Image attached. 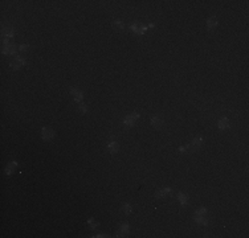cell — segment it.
I'll return each instance as SVG.
<instances>
[{
  "mask_svg": "<svg viewBox=\"0 0 249 238\" xmlns=\"http://www.w3.org/2000/svg\"><path fill=\"white\" fill-rule=\"evenodd\" d=\"M54 136V131L52 130V128L49 127H44L41 130V138L44 139V140H50V139Z\"/></svg>",
  "mask_w": 249,
  "mask_h": 238,
  "instance_id": "obj_5",
  "label": "cell"
},
{
  "mask_svg": "<svg viewBox=\"0 0 249 238\" xmlns=\"http://www.w3.org/2000/svg\"><path fill=\"white\" fill-rule=\"evenodd\" d=\"M130 28H131V31H134L137 35H143L144 31H147L146 25H142V24H139V23H134V24H131Z\"/></svg>",
  "mask_w": 249,
  "mask_h": 238,
  "instance_id": "obj_3",
  "label": "cell"
},
{
  "mask_svg": "<svg viewBox=\"0 0 249 238\" xmlns=\"http://www.w3.org/2000/svg\"><path fill=\"white\" fill-rule=\"evenodd\" d=\"M217 27V19L216 17H211V19L207 20V28L208 29H213V28Z\"/></svg>",
  "mask_w": 249,
  "mask_h": 238,
  "instance_id": "obj_11",
  "label": "cell"
},
{
  "mask_svg": "<svg viewBox=\"0 0 249 238\" xmlns=\"http://www.w3.org/2000/svg\"><path fill=\"white\" fill-rule=\"evenodd\" d=\"M170 193H171V189H170V188H163V189H161V191H156L155 197H156V199H162V197L168 196Z\"/></svg>",
  "mask_w": 249,
  "mask_h": 238,
  "instance_id": "obj_9",
  "label": "cell"
},
{
  "mask_svg": "<svg viewBox=\"0 0 249 238\" xmlns=\"http://www.w3.org/2000/svg\"><path fill=\"white\" fill-rule=\"evenodd\" d=\"M94 237H109V235H106V234H98V235H94Z\"/></svg>",
  "mask_w": 249,
  "mask_h": 238,
  "instance_id": "obj_24",
  "label": "cell"
},
{
  "mask_svg": "<svg viewBox=\"0 0 249 238\" xmlns=\"http://www.w3.org/2000/svg\"><path fill=\"white\" fill-rule=\"evenodd\" d=\"M78 110H80L81 113H86V106L82 103V105H80V106H78Z\"/></svg>",
  "mask_w": 249,
  "mask_h": 238,
  "instance_id": "obj_23",
  "label": "cell"
},
{
  "mask_svg": "<svg viewBox=\"0 0 249 238\" xmlns=\"http://www.w3.org/2000/svg\"><path fill=\"white\" fill-rule=\"evenodd\" d=\"M194 220L199 224H203V225H207L208 224V220L205 217H203V214H195L194 216Z\"/></svg>",
  "mask_w": 249,
  "mask_h": 238,
  "instance_id": "obj_13",
  "label": "cell"
},
{
  "mask_svg": "<svg viewBox=\"0 0 249 238\" xmlns=\"http://www.w3.org/2000/svg\"><path fill=\"white\" fill-rule=\"evenodd\" d=\"M25 64H27V60H25V58H16L15 61L11 62V66H12V69H19V68L24 66Z\"/></svg>",
  "mask_w": 249,
  "mask_h": 238,
  "instance_id": "obj_6",
  "label": "cell"
},
{
  "mask_svg": "<svg viewBox=\"0 0 249 238\" xmlns=\"http://www.w3.org/2000/svg\"><path fill=\"white\" fill-rule=\"evenodd\" d=\"M202 138H195L194 140L191 142V143L188 144V146L185 147V148H187V150H190V151H197L199 150V147L202 146Z\"/></svg>",
  "mask_w": 249,
  "mask_h": 238,
  "instance_id": "obj_4",
  "label": "cell"
},
{
  "mask_svg": "<svg viewBox=\"0 0 249 238\" xmlns=\"http://www.w3.org/2000/svg\"><path fill=\"white\" fill-rule=\"evenodd\" d=\"M151 125H152V127H156V128H159V127H162V125H163V119L161 118V116H152L151 118Z\"/></svg>",
  "mask_w": 249,
  "mask_h": 238,
  "instance_id": "obj_7",
  "label": "cell"
},
{
  "mask_svg": "<svg viewBox=\"0 0 249 238\" xmlns=\"http://www.w3.org/2000/svg\"><path fill=\"white\" fill-rule=\"evenodd\" d=\"M138 118H139L138 113H131V114H129L127 116H125L123 123L126 126H134V125H135V122L138 120Z\"/></svg>",
  "mask_w": 249,
  "mask_h": 238,
  "instance_id": "obj_1",
  "label": "cell"
},
{
  "mask_svg": "<svg viewBox=\"0 0 249 238\" xmlns=\"http://www.w3.org/2000/svg\"><path fill=\"white\" fill-rule=\"evenodd\" d=\"M195 214H207V208H200V209H197L196 212H195Z\"/></svg>",
  "mask_w": 249,
  "mask_h": 238,
  "instance_id": "obj_20",
  "label": "cell"
},
{
  "mask_svg": "<svg viewBox=\"0 0 249 238\" xmlns=\"http://www.w3.org/2000/svg\"><path fill=\"white\" fill-rule=\"evenodd\" d=\"M227 127H229V122H228V119L227 118L220 119V122H219V128H220V130H224V128H227Z\"/></svg>",
  "mask_w": 249,
  "mask_h": 238,
  "instance_id": "obj_17",
  "label": "cell"
},
{
  "mask_svg": "<svg viewBox=\"0 0 249 238\" xmlns=\"http://www.w3.org/2000/svg\"><path fill=\"white\" fill-rule=\"evenodd\" d=\"M1 33H3L4 37H8V39H11V37H13V29L9 27H3V29H1Z\"/></svg>",
  "mask_w": 249,
  "mask_h": 238,
  "instance_id": "obj_10",
  "label": "cell"
},
{
  "mask_svg": "<svg viewBox=\"0 0 249 238\" xmlns=\"http://www.w3.org/2000/svg\"><path fill=\"white\" fill-rule=\"evenodd\" d=\"M28 49H29V45H27V44H23V45H20V46H19L20 52H27Z\"/></svg>",
  "mask_w": 249,
  "mask_h": 238,
  "instance_id": "obj_22",
  "label": "cell"
},
{
  "mask_svg": "<svg viewBox=\"0 0 249 238\" xmlns=\"http://www.w3.org/2000/svg\"><path fill=\"white\" fill-rule=\"evenodd\" d=\"M88 222L90 224V227H91V229H95V227L98 226V222H97V221H94V220H91V218L89 220Z\"/></svg>",
  "mask_w": 249,
  "mask_h": 238,
  "instance_id": "obj_21",
  "label": "cell"
},
{
  "mask_svg": "<svg viewBox=\"0 0 249 238\" xmlns=\"http://www.w3.org/2000/svg\"><path fill=\"white\" fill-rule=\"evenodd\" d=\"M108 148H109V151H110L111 154H115L117 151H118V143H117V142H114V140H111L110 143H109Z\"/></svg>",
  "mask_w": 249,
  "mask_h": 238,
  "instance_id": "obj_15",
  "label": "cell"
},
{
  "mask_svg": "<svg viewBox=\"0 0 249 238\" xmlns=\"http://www.w3.org/2000/svg\"><path fill=\"white\" fill-rule=\"evenodd\" d=\"M17 168V163L16 161H12V163H9L8 165H7V168H6V173L7 175H11V173H13V171Z\"/></svg>",
  "mask_w": 249,
  "mask_h": 238,
  "instance_id": "obj_12",
  "label": "cell"
},
{
  "mask_svg": "<svg viewBox=\"0 0 249 238\" xmlns=\"http://www.w3.org/2000/svg\"><path fill=\"white\" fill-rule=\"evenodd\" d=\"M16 45L15 44H3V48H1V52L3 54H15L16 53Z\"/></svg>",
  "mask_w": 249,
  "mask_h": 238,
  "instance_id": "obj_2",
  "label": "cell"
},
{
  "mask_svg": "<svg viewBox=\"0 0 249 238\" xmlns=\"http://www.w3.org/2000/svg\"><path fill=\"white\" fill-rule=\"evenodd\" d=\"M113 27L117 28V29H123L125 28V24L122 21H114L113 23Z\"/></svg>",
  "mask_w": 249,
  "mask_h": 238,
  "instance_id": "obj_19",
  "label": "cell"
},
{
  "mask_svg": "<svg viewBox=\"0 0 249 238\" xmlns=\"http://www.w3.org/2000/svg\"><path fill=\"white\" fill-rule=\"evenodd\" d=\"M70 94L74 97V99L77 101V102H81L82 98H83L82 92H80V90H77V89H70Z\"/></svg>",
  "mask_w": 249,
  "mask_h": 238,
  "instance_id": "obj_8",
  "label": "cell"
},
{
  "mask_svg": "<svg viewBox=\"0 0 249 238\" xmlns=\"http://www.w3.org/2000/svg\"><path fill=\"white\" fill-rule=\"evenodd\" d=\"M131 211H133V208L130 206V204H123V205H122V208H121V212L123 214H130Z\"/></svg>",
  "mask_w": 249,
  "mask_h": 238,
  "instance_id": "obj_16",
  "label": "cell"
},
{
  "mask_svg": "<svg viewBox=\"0 0 249 238\" xmlns=\"http://www.w3.org/2000/svg\"><path fill=\"white\" fill-rule=\"evenodd\" d=\"M127 232H129V225L127 224H121V226H119V229H118V237L126 234Z\"/></svg>",
  "mask_w": 249,
  "mask_h": 238,
  "instance_id": "obj_14",
  "label": "cell"
},
{
  "mask_svg": "<svg viewBox=\"0 0 249 238\" xmlns=\"http://www.w3.org/2000/svg\"><path fill=\"white\" fill-rule=\"evenodd\" d=\"M178 199H179V201L182 205H185L187 201H188V199H187V196H185L184 193H178Z\"/></svg>",
  "mask_w": 249,
  "mask_h": 238,
  "instance_id": "obj_18",
  "label": "cell"
}]
</instances>
